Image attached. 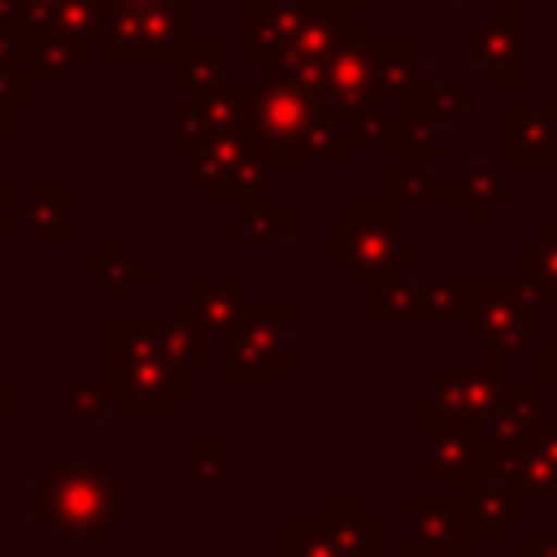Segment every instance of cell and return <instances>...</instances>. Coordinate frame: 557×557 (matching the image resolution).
Segmentation results:
<instances>
[{"label":"cell","instance_id":"obj_11","mask_svg":"<svg viewBox=\"0 0 557 557\" xmlns=\"http://www.w3.org/2000/svg\"><path fill=\"white\" fill-rule=\"evenodd\" d=\"M400 265V226L383 213H366V222L352 231L348 248V274L357 278H383Z\"/></svg>","mask_w":557,"mask_h":557},{"label":"cell","instance_id":"obj_5","mask_svg":"<svg viewBox=\"0 0 557 557\" xmlns=\"http://www.w3.org/2000/svg\"><path fill=\"white\" fill-rule=\"evenodd\" d=\"M231 335V374H283V305H244Z\"/></svg>","mask_w":557,"mask_h":557},{"label":"cell","instance_id":"obj_3","mask_svg":"<svg viewBox=\"0 0 557 557\" xmlns=\"http://www.w3.org/2000/svg\"><path fill=\"white\" fill-rule=\"evenodd\" d=\"M466 61H479L492 83H522L527 52H522V9L492 4L474 30H466Z\"/></svg>","mask_w":557,"mask_h":557},{"label":"cell","instance_id":"obj_19","mask_svg":"<svg viewBox=\"0 0 557 557\" xmlns=\"http://www.w3.org/2000/svg\"><path fill=\"white\" fill-rule=\"evenodd\" d=\"M104 409V387H96V383H78V387H70V413H78V418H96Z\"/></svg>","mask_w":557,"mask_h":557},{"label":"cell","instance_id":"obj_4","mask_svg":"<svg viewBox=\"0 0 557 557\" xmlns=\"http://www.w3.org/2000/svg\"><path fill=\"white\" fill-rule=\"evenodd\" d=\"M500 374L483 361H453L431 396V422H461V426H483L500 396Z\"/></svg>","mask_w":557,"mask_h":557},{"label":"cell","instance_id":"obj_10","mask_svg":"<svg viewBox=\"0 0 557 557\" xmlns=\"http://www.w3.org/2000/svg\"><path fill=\"white\" fill-rule=\"evenodd\" d=\"M466 500H470V535L479 540H496L505 531V522H513L522 513V492L505 479H496L487 466L470 474V487H466Z\"/></svg>","mask_w":557,"mask_h":557},{"label":"cell","instance_id":"obj_2","mask_svg":"<svg viewBox=\"0 0 557 557\" xmlns=\"http://www.w3.org/2000/svg\"><path fill=\"white\" fill-rule=\"evenodd\" d=\"M466 335L487 344L492 361H518L531 339L544 335V300L531 287H470Z\"/></svg>","mask_w":557,"mask_h":557},{"label":"cell","instance_id":"obj_18","mask_svg":"<svg viewBox=\"0 0 557 557\" xmlns=\"http://www.w3.org/2000/svg\"><path fill=\"white\" fill-rule=\"evenodd\" d=\"M466 191H474V196H483V200H500V196H505V183H500V174H496L492 165H474V170L466 174Z\"/></svg>","mask_w":557,"mask_h":557},{"label":"cell","instance_id":"obj_17","mask_svg":"<svg viewBox=\"0 0 557 557\" xmlns=\"http://www.w3.org/2000/svg\"><path fill=\"white\" fill-rule=\"evenodd\" d=\"M191 474L196 479H222L226 474V444L222 440H213V444L191 440Z\"/></svg>","mask_w":557,"mask_h":557},{"label":"cell","instance_id":"obj_14","mask_svg":"<svg viewBox=\"0 0 557 557\" xmlns=\"http://www.w3.org/2000/svg\"><path fill=\"white\" fill-rule=\"evenodd\" d=\"M370 313L383 322H405V318H422V292L396 274H387L383 283H374L370 292Z\"/></svg>","mask_w":557,"mask_h":557},{"label":"cell","instance_id":"obj_21","mask_svg":"<svg viewBox=\"0 0 557 557\" xmlns=\"http://www.w3.org/2000/svg\"><path fill=\"white\" fill-rule=\"evenodd\" d=\"M548 379H557V344L548 348Z\"/></svg>","mask_w":557,"mask_h":557},{"label":"cell","instance_id":"obj_7","mask_svg":"<svg viewBox=\"0 0 557 557\" xmlns=\"http://www.w3.org/2000/svg\"><path fill=\"white\" fill-rule=\"evenodd\" d=\"M487 435L483 426H461V422H431L426 435V474L431 479H470L474 470L487 466Z\"/></svg>","mask_w":557,"mask_h":557},{"label":"cell","instance_id":"obj_22","mask_svg":"<svg viewBox=\"0 0 557 557\" xmlns=\"http://www.w3.org/2000/svg\"><path fill=\"white\" fill-rule=\"evenodd\" d=\"M4 413H9V387L0 383V418H4Z\"/></svg>","mask_w":557,"mask_h":557},{"label":"cell","instance_id":"obj_20","mask_svg":"<svg viewBox=\"0 0 557 557\" xmlns=\"http://www.w3.org/2000/svg\"><path fill=\"white\" fill-rule=\"evenodd\" d=\"M527 557H557V540H527Z\"/></svg>","mask_w":557,"mask_h":557},{"label":"cell","instance_id":"obj_6","mask_svg":"<svg viewBox=\"0 0 557 557\" xmlns=\"http://www.w3.org/2000/svg\"><path fill=\"white\" fill-rule=\"evenodd\" d=\"M487 470L513 483L522 496H557V431H535L518 444L492 448Z\"/></svg>","mask_w":557,"mask_h":557},{"label":"cell","instance_id":"obj_1","mask_svg":"<svg viewBox=\"0 0 557 557\" xmlns=\"http://www.w3.org/2000/svg\"><path fill=\"white\" fill-rule=\"evenodd\" d=\"M30 509L61 535H104L122 513H126V483L104 474L100 466L74 461L52 470L44 483L30 492Z\"/></svg>","mask_w":557,"mask_h":557},{"label":"cell","instance_id":"obj_13","mask_svg":"<svg viewBox=\"0 0 557 557\" xmlns=\"http://www.w3.org/2000/svg\"><path fill=\"white\" fill-rule=\"evenodd\" d=\"M187 300H191V309L200 313V322L209 331H231L239 322L244 305H248L244 287H191Z\"/></svg>","mask_w":557,"mask_h":557},{"label":"cell","instance_id":"obj_15","mask_svg":"<svg viewBox=\"0 0 557 557\" xmlns=\"http://www.w3.org/2000/svg\"><path fill=\"white\" fill-rule=\"evenodd\" d=\"M527 287L544 300H557V222L527 248Z\"/></svg>","mask_w":557,"mask_h":557},{"label":"cell","instance_id":"obj_16","mask_svg":"<svg viewBox=\"0 0 557 557\" xmlns=\"http://www.w3.org/2000/svg\"><path fill=\"white\" fill-rule=\"evenodd\" d=\"M466 296H470V287H431V292H422V313L426 318H461Z\"/></svg>","mask_w":557,"mask_h":557},{"label":"cell","instance_id":"obj_9","mask_svg":"<svg viewBox=\"0 0 557 557\" xmlns=\"http://www.w3.org/2000/svg\"><path fill=\"white\" fill-rule=\"evenodd\" d=\"M409 557H457L466 544L461 505L453 500H409Z\"/></svg>","mask_w":557,"mask_h":557},{"label":"cell","instance_id":"obj_12","mask_svg":"<svg viewBox=\"0 0 557 557\" xmlns=\"http://www.w3.org/2000/svg\"><path fill=\"white\" fill-rule=\"evenodd\" d=\"M540 400H544L540 387H509L505 383L496 405H492V413L483 418L487 444L500 448V444H518V440L535 435L540 431Z\"/></svg>","mask_w":557,"mask_h":557},{"label":"cell","instance_id":"obj_8","mask_svg":"<svg viewBox=\"0 0 557 557\" xmlns=\"http://www.w3.org/2000/svg\"><path fill=\"white\" fill-rule=\"evenodd\" d=\"M505 157L509 161H544L557 165V100L527 109V104H505Z\"/></svg>","mask_w":557,"mask_h":557}]
</instances>
